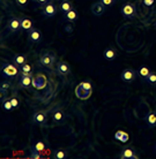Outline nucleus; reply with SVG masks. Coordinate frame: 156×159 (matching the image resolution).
<instances>
[{
    "label": "nucleus",
    "instance_id": "1",
    "mask_svg": "<svg viewBox=\"0 0 156 159\" xmlns=\"http://www.w3.org/2000/svg\"><path fill=\"white\" fill-rule=\"evenodd\" d=\"M20 69L19 66H16L15 64H2L1 66V75L7 79H14L19 75Z\"/></svg>",
    "mask_w": 156,
    "mask_h": 159
},
{
    "label": "nucleus",
    "instance_id": "2",
    "mask_svg": "<svg viewBox=\"0 0 156 159\" xmlns=\"http://www.w3.org/2000/svg\"><path fill=\"white\" fill-rule=\"evenodd\" d=\"M54 60H56L54 54H52L51 52H45V53H43V54L40 57L38 62H40V66H44V67H52V65L54 64Z\"/></svg>",
    "mask_w": 156,
    "mask_h": 159
},
{
    "label": "nucleus",
    "instance_id": "3",
    "mask_svg": "<svg viewBox=\"0 0 156 159\" xmlns=\"http://www.w3.org/2000/svg\"><path fill=\"white\" fill-rule=\"evenodd\" d=\"M120 12L123 14V16H125L126 19H132L134 16L136 15V9H135V6L131 2H127V4H125L121 9H120Z\"/></svg>",
    "mask_w": 156,
    "mask_h": 159
},
{
    "label": "nucleus",
    "instance_id": "4",
    "mask_svg": "<svg viewBox=\"0 0 156 159\" xmlns=\"http://www.w3.org/2000/svg\"><path fill=\"white\" fill-rule=\"evenodd\" d=\"M136 77V73L133 70L132 68H126L124 69L121 74H120V79L121 81H124V82H127V83H131L133 82Z\"/></svg>",
    "mask_w": 156,
    "mask_h": 159
},
{
    "label": "nucleus",
    "instance_id": "5",
    "mask_svg": "<svg viewBox=\"0 0 156 159\" xmlns=\"http://www.w3.org/2000/svg\"><path fill=\"white\" fill-rule=\"evenodd\" d=\"M7 28L11 32H17L19 30H21V19L11 17L7 21Z\"/></svg>",
    "mask_w": 156,
    "mask_h": 159
},
{
    "label": "nucleus",
    "instance_id": "6",
    "mask_svg": "<svg viewBox=\"0 0 156 159\" xmlns=\"http://www.w3.org/2000/svg\"><path fill=\"white\" fill-rule=\"evenodd\" d=\"M121 159H138L139 158V156L136 155L135 150L131 147H127V148H124L121 152H120V156H119Z\"/></svg>",
    "mask_w": 156,
    "mask_h": 159
},
{
    "label": "nucleus",
    "instance_id": "7",
    "mask_svg": "<svg viewBox=\"0 0 156 159\" xmlns=\"http://www.w3.org/2000/svg\"><path fill=\"white\" fill-rule=\"evenodd\" d=\"M28 38L29 40L34 44H38L42 42V34L38 29L36 28H31L28 31Z\"/></svg>",
    "mask_w": 156,
    "mask_h": 159
},
{
    "label": "nucleus",
    "instance_id": "8",
    "mask_svg": "<svg viewBox=\"0 0 156 159\" xmlns=\"http://www.w3.org/2000/svg\"><path fill=\"white\" fill-rule=\"evenodd\" d=\"M56 70L59 75L65 76V75H68V74L71 73V67H69V65H68L66 61H63V60H61V61H58Z\"/></svg>",
    "mask_w": 156,
    "mask_h": 159
},
{
    "label": "nucleus",
    "instance_id": "9",
    "mask_svg": "<svg viewBox=\"0 0 156 159\" xmlns=\"http://www.w3.org/2000/svg\"><path fill=\"white\" fill-rule=\"evenodd\" d=\"M105 5H103L101 1H97V2H94L90 7V11H92V15L94 16H102L105 13Z\"/></svg>",
    "mask_w": 156,
    "mask_h": 159
},
{
    "label": "nucleus",
    "instance_id": "10",
    "mask_svg": "<svg viewBox=\"0 0 156 159\" xmlns=\"http://www.w3.org/2000/svg\"><path fill=\"white\" fill-rule=\"evenodd\" d=\"M75 95L80 99H87V98H89V96L92 95V90H88L84 87H82L81 84H79L75 89Z\"/></svg>",
    "mask_w": 156,
    "mask_h": 159
},
{
    "label": "nucleus",
    "instance_id": "11",
    "mask_svg": "<svg viewBox=\"0 0 156 159\" xmlns=\"http://www.w3.org/2000/svg\"><path fill=\"white\" fill-rule=\"evenodd\" d=\"M57 7L54 4H51V2H49L48 5H45L44 7H43V15L45 17H53V16L57 14Z\"/></svg>",
    "mask_w": 156,
    "mask_h": 159
},
{
    "label": "nucleus",
    "instance_id": "12",
    "mask_svg": "<svg viewBox=\"0 0 156 159\" xmlns=\"http://www.w3.org/2000/svg\"><path fill=\"white\" fill-rule=\"evenodd\" d=\"M31 83H32V73H30V74H28V73H22V75L20 77L21 87L28 89Z\"/></svg>",
    "mask_w": 156,
    "mask_h": 159
},
{
    "label": "nucleus",
    "instance_id": "13",
    "mask_svg": "<svg viewBox=\"0 0 156 159\" xmlns=\"http://www.w3.org/2000/svg\"><path fill=\"white\" fill-rule=\"evenodd\" d=\"M32 121L37 125H45L46 123V114L45 112H36L32 116Z\"/></svg>",
    "mask_w": 156,
    "mask_h": 159
},
{
    "label": "nucleus",
    "instance_id": "14",
    "mask_svg": "<svg viewBox=\"0 0 156 159\" xmlns=\"http://www.w3.org/2000/svg\"><path fill=\"white\" fill-rule=\"evenodd\" d=\"M146 121L149 128H155L156 127V112L152 111L149 112L147 116H146Z\"/></svg>",
    "mask_w": 156,
    "mask_h": 159
},
{
    "label": "nucleus",
    "instance_id": "15",
    "mask_svg": "<svg viewBox=\"0 0 156 159\" xmlns=\"http://www.w3.org/2000/svg\"><path fill=\"white\" fill-rule=\"evenodd\" d=\"M13 62L16 65V66H20L22 67L23 65L27 64V58L22 54H15V56L13 57Z\"/></svg>",
    "mask_w": 156,
    "mask_h": 159
},
{
    "label": "nucleus",
    "instance_id": "16",
    "mask_svg": "<svg viewBox=\"0 0 156 159\" xmlns=\"http://www.w3.org/2000/svg\"><path fill=\"white\" fill-rule=\"evenodd\" d=\"M45 83H46V81H45V79L42 75H38L37 77H35V79L32 80V84L37 89H42L43 87H45Z\"/></svg>",
    "mask_w": 156,
    "mask_h": 159
},
{
    "label": "nucleus",
    "instance_id": "17",
    "mask_svg": "<svg viewBox=\"0 0 156 159\" xmlns=\"http://www.w3.org/2000/svg\"><path fill=\"white\" fill-rule=\"evenodd\" d=\"M115 139L120 141V142H123V143H126L130 139V136H128L127 133H125L123 130H118L116 131V134H115Z\"/></svg>",
    "mask_w": 156,
    "mask_h": 159
},
{
    "label": "nucleus",
    "instance_id": "18",
    "mask_svg": "<svg viewBox=\"0 0 156 159\" xmlns=\"http://www.w3.org/2000/svg\"><path fill=\"white\" fill-rule=\"evenodd\" d=\"M31 28H32V21L30 20V19H28V17L21 19V29H22V30L29 31Z\"/></svg>",
    "mask_w": 156,
    "mask_h": 159
},
{
    "label": "nucleus",
    "instance_id": "19",
    "mask_svg": "<svg viewBox=\"0 0 156 159\" xmlns=\"http://www.w3.org/2000/svg\"><path fill=\"white\" fill-rule=\"evenodd\" d=\"M104 58L108 60V61H113L115 58H116V51L111 48H105V51H104Z\"/></svg>",
    "mask_w": 156,
    "mask_h": 159
},
{
    "label": "nucleus",
    "instance_id": "20",
    "mask_svg": "<svg viewBox=\"0 0 156 159\" xmlns=\"http://www.w3.org/2000/svg\"><path fill=\"white\" fill-rule=\"evenodd\" d=\"M65 19L68 21V22H74V21L78 19V13H76V11L73 8V9H71V11H68L67 13H65Z\"/></svg>",
    "mask_w": 156,
    "mask_h": 159
},
{
    "label": "nucleus",
    "instance_id": "21",
    "mask_svg": "<svg viewBox=\"0 0 156 159\" xmlns=\"http://www.w3.org/2000/svg\"><path fill=\"white\" fill-rule=\"evenodd\" d=\"M60 9L65 13H67L68 11H71V9H73V5L71 1H67V0H65V1H63L61 4H60Z\"/></svg>",
    "mask_w": 156,
    "mask_h": 159
},
{
    "label": "nucleus",
    "instance_id": "22",
    "mask_svg": "<svg viewBox=\"0 0 156 159\" xmlns=\"http://www.w3.org/2000/svg\"><path fill=\"white\" fill-rule=\"evenodd\" d=\"M150 73L152 72H150V68H149L148 66H141V67L139 68V75H140L141 77H144V79H146Z\"/></svg>",
    "mask_w": 156,
    "mask_h": 159
},
{
    "label": "nucleus",
    "instance_id": "23",
    "mask_svg": "<svg viewBox=\"0 0 156 159\" xmlns=\"http://www.w3.org/2000/svg\"><path fill=\"white\" fill-rule=\"evenodd\" d=\"M53 157H54L56 159H65L66 157H67V153H66V151L63 150V149H58V150L54 151Z\"/></svg>",
    "mask_w": 156,
    "mask_h": 159
},
{
    "label": "nucleus",
    "instance_id": "24",
    "mask_svg": "<svg viewBox=\"0 0 156 159\" xmlns=\"http://www.w3.org/2000/svg\"><path fill=\"white\" fill-rule=\"evenodd\" d=\"M64 118H65V114H64V112H61V111H54L53 114H52V119L54 120V121H57V122L64 120Z\"/></svg>",
    "mask_w": 156,
    "mask_h": 159
},
{
    "label": "nucleus",
    "instance_id": "25",
    "mask_svg": "<svg viewBox=\"0 0 156 159\" xmlns=\"http://www.w3.org/2000/svg\"><path fill=\"white\" fill-rule=\"evenodd\" d=\"M32 148H34L35 150H37V151H40V152L43 153V152L45 151V149H46V145L44 144V142H42V141H37L36 143L34 144V147Z\"/></svg>",
    "mask_w": 156,
    "mask_h": 159
},
{
    "label": "nucleus",
    "instance_id": "26",
    "mask_svg": "<svg viewBox=\"0 0 156 159\" xmlns=\"http://www.w3.org/2000/svg\"><path fill=\"white\" fill-rule=\"evenodd\" d=\"M29 158H31V159H42V158H44V156L42 155V152L37 151V150H35V149L32 148L31 153L29 155Z\"/></svg>",
    "mask_w": 156,
    "mask_h": 159
},
{
    "label": "nucleus",
    "instance_id": "27",
    "mask_svg": "<svg viewBox=\"0 0 156 159\" xmlns=\"http://www.w3.org/2000/svg\"><path fill=\"white\" fill-rule=\"evenodd\" d=\"M9 87H11V83L9 82H6V81H4L2 83H1V87H0V90H1V95L4 96L6 92H7V90L9 89Z\"/></svg>",
    "mask_w": 156,
    "mask_h": 159
},
{
    "label": "nucleus",
    "instance_id": "28",
    "mask_svg": "<svg viewBox=\"0 0 156 159\" xmlns=\"http://www.w3.org/2000/svg\"><path fill=\"white\" fill-rule=\"evenodd\" d=\"M146 81L148 82V83H150V84H155L156 83V74L155 73H150L147 77H146Z\"/></svg>",
    "mask_w": 156,
    "mask_h": 159
},
{
    "label": "nucleus",
    "instance_id": "29",
    "mask_svg": "<svg viewBox=\"0 0 156 159\" xmlns=\"http://www.w3.org/2000/svg\"><path fill=\"white\" fill-rule=\"evenodd\" d=\"M2 107H4L6 111H11L12 108H14L12 103H11V100H4V102H2Z\"/></svg>",
    "mask_w": 156,
    "mask_h": 159
},
{
    "label": "nucleus",
    "instance_id": "30",
    "mask_svg": "<svg viewBox=\"0 0 156 159\" xmlns=\"http://www.w3.org/2000/svg\"><path fill=\"white\" fill-rule=\"evenodd\" d=\"M21 73H28V74H30V73H31V66L29 64L23 65V66L21 67Z\"/></svg>",
    "mask_w": 156,
    "mask_h": 159
},
{
    "label": "nucleus",
    "instance_id": "31",
    "mask_svg": "<svg viewBox=\"0 0 156 159\" xmlns=\"http://www.w3.org/2000/svg\"><path fill=\"white\" fill-rule=\"evenodd\" d=\"M15 2L20 8H26L28 4V0H15Z\"/></svg>",
    "mask_w": 156,
    "mask_h": 159
},
{
    "label": "nucleus",
    "instance_id": "32",
    "mask_svg": "<svg viewBox=\"0 0 156 159\" xmlns=\"http://www.w3.org/2000/svg\"><path fill=\"white\" fill-rule=\"evenodd\" d=\"M100 1L103 5H105L106 7L108 6H112V5H115V2H116V0H100Z\"/></svg>",
    "mask_w": 156,
    "mask_h": 159
},
{
    "label": "nucleus",
    "instance_id": "33",
    "mask_svg": "<svg viewBox=\"0 0 156 159\" xmlns=\"http://www.w3.org/2000/svg\"><path fill=\"white\" fill-rule=\"evenodd\" d=\"M142 2H144V6H147V7H152L153 5L155 4V0H142Z\"/></svg>",
    "mask_w": 156,
    "mask_h": 159
},
{
    "label": "nucleus",
    "instance_id": "34",
    "mask_svg": "<svg viewBox=\"0 0 156 159\" xmlns=\"http://www.w3.org/2000/svg\"><path fill=\"white\" fill-rule=\"evenodd\" d=\"M81 85L82 87H84L86 89H88V90H92V84L89 83V82H87V81H84V82H81Z\"/></svg>",
    "mask_w": 156,
    "mask_h": 159
},
{
    "label": "nucleus",
    "instance_id": "35",
    "mask_svg": "<svg viewBox=\"0 0 156 159\" xmlns=\"http://www.w3.org/2000/svg\"><path fill=\"white\" fill-rule=\"evenodd\" d=\"M37 2H38V6L40 7H44L45 5L49 4V0H36Z\"/></svg>",
    "mask_w": 156,
    "mask_h": 159
},
{
    "label": "nucleus",
    "instance_id": "36",
    "mask_svg": "<svg viewBox=\"0 0 156 159\" xmlns=\"http://www.w3.org/2000/svg\"><path fill=\"white\" fill-rule=\"evenodd\" d=\"M11 103H12L13 107H14V108L19 107V100L16 99V98H12V99H11Z\"/></svg>",
    "mask_w": 156,
    "mask_h": 159
},
{
    "label": "nucleus",
    "instance_id": "37",
    "mask_svg": "<svg viewBox=\"0 0 156 159\" xmlns=\"http://www.w3.org/2000/svg\"><path fill=\"white\" fill-rule=\"evenodd\" d=\"M66 31L67 32H72L73 31V27H72V24H69V25H67V27H66Z\"/></svg>",
    "mask_w": 156,
    "mask_h": 159
},
{
    "label": "nucleus",
    "instance_id": "38",
    "mask_svg": "<svg viewBox=\"0 0 156 159\" xmlns=\"http://www.w3.org/2000/svg\"><path fill=\"white\" fill-rule=\"evenodd\" d=\"M154 152L156 153V144H155V148H154Z\"/></svg>",
    "mask_w": 156,
    "mask_h": 159
},
{
    "label": "nucleus",
    "instance_id": "39",
    "mask_svg": "<svg viewBox=\"0 0 156 159\" xmlns=\"http://www.w3.org/2000/svg\"><path fill=\"white\" fill-rule=\"evenodd\" d=\"M31 1H36V0H31Z\"/></svg>",
    "mask_w": 156,
    "mask_h": 159
},
{
    "label": "nucleus",
    "instance_id": "40",
    "mask_svg": "<svg viewBox=\"0 0 156 159\" xmlns=\"http://www.w3.org/2000/svg\"><path fill=\"white\" fill-rule=\"evenodd\" d=\"M155 28H156V24H155Z\"/></svg>",
    "mask_w": 156,
    "mask_h": 159
}]
</instances>
